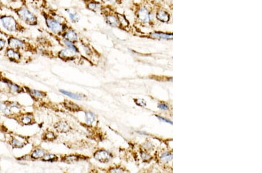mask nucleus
I'll return each mask as SVG.
<instances>
[{
  "label": "nucleus",
  "mask_w": 262,
  "mask_h": 173,
  "mask_svg": "<svg viewBox=\"0 0 262 173\" xmlns=\"http://www.w3.org/2000/svg\"><path fill=\"white\" fill-rule=\"evenodd\" d=\"M3 28L8 32L19 33L24 32L25 28L19 23L18 20L11 15H3L0 16Z\"/></svg>",
  "instance_id": "f257e3e1"
},
{
  "label": "nucleus",
  "mask_w": 262,
  "mask_h": 173,
  "mask_svg": "<svg viewBox=\"0 0 262 173\" xmlns=\"http://www.w3.org/2000/svg\"><path fill=\"white\" fill-rule=\"evenodd\" d=\"M107 24L113 28H119L121 26L118 19L116 15L108 14L105 17Z\"/></svg>",
  "instance_id": "39448f33"
},
{
  "label": "nucleus",
  "mask_w": 262,
  "mask_h": 173,
  "mask_svg": "<svg viewBox=\"0 0 262 173\" xmlns=\"http://www.w3.org/2000/svg\"><path fill=\"white\" fill-rule=\"evenodd\" d=\"M43 160L45 161H54L57 160V157L53 155V154H48V155H45L43 157Z\"/></svg>",
  "instance_id": "5701e85b"
},
{
  "label": "nucleus",
  "mask_w": 262,
  "mask_h": 173,
  "mask_svg": "<svg viewBox=\"0 0 262 173\" xmlns=\"http://www.w3.org/2000/svg\"><path fill=\"white\" fill-rule=\"evenodd\" d=\"M63 37L64 39L75 43L77 40V35L76 32L73 29H68L63 33Z\"/></svg>",
  "instance_id": "6e6552de"
},
{
  "label": "nucleus",
  "mask_w": 262,
  "mask_h": 173,
  "mask_svg": "<svg viewBox=\"0 0 262 173\" xmlns=\"http://www.w3.org/2000/svg\"><path fill=\"white\" fill-rule=\"evenodd\" d=\"M109 171L112 172H124V170H123L121 167H114V168L110 169Z\"/></svg>",
  "instance_id": "473e14b6"
},
{
  "label": "nucleus",
  "mask_w": 262,
  "mask_h": 173,
  "mask_svg": "<svg viewBox=\"0 0 262 173\" xmlns=\"http://www.w3.org/2000/svg\"><path fill=\"white\" fill-rule=\"evenodd\" d=\"M158 108L163 110H168L169 109V107L167 104L164 103H160L158 104Z\"/></svg>",
  "instance_id": "2f4dec72"
},
{
  "label": "nucleus",
  "mask_w": 262,
  "mask_h": 173,
  "mask_svg": "<svg viewBox=\"0 0 262 173\" xmlns=\"http://www.w3.org/2000/svg\"><path fill=\"white\" fill-rule=\"evenodd\" d=\"M64 106L67 109H68L69 111H72V112H77V111H80L82 110L80 106H79L77 104H75V103L69 101V100L65 101Z\"/></svg>",
  "instance_id": "9b49d317"
},
{
  "label": "nucleus",
  "mask_w": 262,
  "mask_h": 173,
  "mask_svg": "<svg viewBox=\"0 0 262 173\" xmlns=\"http://www.w3.org/2000/svg\"><path fill=\"white\" fill-rule=\"evenodd\" d=\"M60 92H61L62 94H64L72 98H73V99H75V100H81L83 99V95H82L81 94L73 93H72V92H68L67 90H60Z\"/></svg>",
  "instance_id": "4468645a"
},
{
  "label": "nucleus",
  "mask_w": 262,
  "mask_h": 173,
  "mask_svg": "<svg viewBox=\"0 0 262 173\" xmlns=\"http://www.w3.org/2000/svg\"><path fill=\"white\" fill-rule=\"evenodd\" d=\"M157 18L163 22H166L169 20V15L167 12L161 11L157 14Z\"/></svg>",
  "instance_id": "f3484780"
},
{
  "label": "nucleus",
  "mask_w": 262,
  "mask_h": 173,
  "mask_svg": "<svg viewBox=\"0 0 262 173\" xmlns=\"http://www.w3.org/2000/svg\"><path fill=\"white\" fill-rule=\"evenodd\" d=\"M101 1L102 2H103V3H107V2L110 1V0H101Z\"/></svg>",
  "instance_id": "f704fd0d"
},
{
  "label": "nucleus",
  "mask_w": 262,
  "mask_h": 173,
  "mask_svg": "<svg viewBox=\"0 0 262 173\" xmlns=\"http://www.w3.org/2000/svg\"><path fill=\"white\" fill-rule=\"evenodd\" d=\"M116 15L118 19V20H119V22L120 23V25L121 26H124V27H126L128 24H129V22L128 21V20L126 19V18H125V16L121 14H119V13H117L116 14Z\"/></svg>",
  "instance_id": "a211bd4d"
},
{
  "label": "nucleus",
  "mask_w": 262,
  "mask_h": 173,
  "mask_svg": "<svg viewBox=\"0 0 262 173\" xmlns=\"http://www.w3.org/2000/svg\"><path fill=\"white\" fill-rule=\"evenodd\" d=\"M8 85L10 86V88H11V89L12 90H13L14 92H20L22 91V89L21 88L18 86V85H15V84H14V83H8Z\"/></svg>",
  "instance_id": "c85d7f7f"
},
{
  "label": "nucleus",
  "mask_w": 262,
  "mask_h": 173,
  "mask_svg": "<svg viewBox=\"0 0 262 173\" xmlns=\"http://www.w3.org/2000/svg\"><path fill=\"white\" fill-rule=\"evenodd\" d=\"M75 56V52L69 48L64 49L59 53V57L64 60H71Z\"/></svg>",
  "instance_id": "1a4fd4ad"
},
{
  "label": "nucleus",
  "mask_w": 262,
  "mask_h": 173,
  "mask_svg": "<svg viewBox=\"0 0 262 173\" xmlns=\"http://www.w3.org/2000/svg\"><path fill=\"white\" fill-rule=\"evenodd\" d=\"M135 102L138 106H139L140 107H143L146 106V101L143 99H141V98H138V99L135 100Z\"/></svg>",
  "instance_id": "c756f323"
},
{
  "label": "nucleus",
  "mask_w": 262,
  "mask_h": 173,
  "mask_svg": "<svg viewBox=\"0 0 262 173\" xmlns=\"http://www.w3.org/2000/svg\"><path fill=\"white\" fill-rule=\"evenodd\" d=\"M8 41V45L12 48H21L24 46L23 41L15 37H10Z\"/></svg>",
  "instance_id": "0eeeda50"
},
{
  "label": "nucleus",
  "mask_w": 262,
  "mask_h": 173,
  "mask_svg": "<svg viewBox=\"0 0 262 173\" xmlns=\"http://www.w3.org/2000/svg\"><path fill=\"white\" fill-rule=\"evenodd\" d=\"M12 145L15 147H19V148H21L24 146V144L22 142H21L20 141H19L17 139H12Z\"/></svg>",
  "instance_id": "bb28decb"
},
{
  "label": "nucleus",
  "mask_w": 262,
  "mask_h": 173,
  "mask_svg": "<svg viewBox=\"0 0 262 173\" xmlns=\"http://www.w3.org/2000/svg\"><path fill=\"white\" fill-rule=\"evenodd\" d=\"M6 44V41L3 39H0V51H1L5 47Z\"/></svg>",
  "instance_id": "72a5a7b5"
},
{
  "label": "nucleus",
  "mask_w": 262,
  "mask_h": 173,
  "mask_svg": "<svg viewBox=\"0 0 262 173\" xmlns=\"http://www.w3.org/2000/svg\"><path fill=\"white\" fill-rule=\"evenodd\" d=\"M85 120L88 125H92L96 121L95 115L90 111H85Z\"/></svg>",
  "instance_id": "2eb2a0df"
},
{
  "label": "nucleus",
  "mask_w": 262,
  "mask_h": 173,
  "mask_svg": "<svg viewBox=\"0 0 262 173\" xmlns=\"http://www.w3.org/2000/svg\"><path fill=\"white\" fill-rule=\"evenodd\" d=\"M87 7H88V8L89 9V10H91L92 11H94V12H96V11H98V10L100 9L101 8V4L97 2H95V1H92V2H90L87 5Z\"/></svg>",
  "instance_id": "dca6fc26"
},
{
  "label": "nucleus",
  "mask_w": 262,
  "mask_h": 173,
  "mask_svg": "<svg viewBox=\"0 0 262 173\" xmlns=\"http://www.w3.org/2000/svg\"><path fill=\"white\" fill-rule=\"evenodd\" d=\"M64 44H65V45H67L68 47V48L71 49V50H73L75 53H79V50H78V49L77 48L75 45L74 44V43L73 42H71L70 41H68L67 40H65L64 39Z\"/></svg>",
  "instance_id": "412c9836"
},
{
  "label": "nucleus",
  "mask_w": 262,
  "mask_h": 173,
  "mask_svg": "<svg viewBox=\"0 0 262 173\" xmlns=\"http://www.w3.org/2000/svg\"><path fill=\"white\" fill-rule=\"evenodd\" d=\"M67 11L68 12L69 18L72 22L77 23L79 20V15L76 13L72 12L70 11V10Z\"/></svg>",
  "instance_id": "4be33fe9"
},
{
  "label": "nucleus",
  "mask_w": 262,
  "mask_h": 173,
  "mask_svg": "<svg viewBox=\"0 0 262 173\" xmlns=\"http://www.w3.org/2000/svg\"><path fill=\"white\" fill-rule=\"evenodd\" d=\"M93 157L97 161L102 163H107L109 162L113 158L112 154L104 149L97 151L94 153Z\"/></svg>",
  "instance_id": "20e7f679"
},
{
  "label": "nucleus",
  "mask_w": 262,
  "mask_h": 173,
  "mask_svg": "<svg viewBox=\"0 0 262 173\" xmlns=\"http://www.w3.org/2000/svg\"><path fill=\"white\" fill-rule=\"evenodd\" d=\"M13 1H14V0H13Z\"/></svg>",
  "instance_id": "c9c22d12"
},
{
  "label": "nucleus",
  "mask_w": 262,
  "mask_h": 173,
  "mask_svg": "<svg viewBox=\"0 0 262 173\" xmlns=\"http://www.w3.org/2000/svg\"><path fill=\"white\" fill-rule=\"evenodd\" d=\"M54 128L57 132L60 133H65L70 131L71 127L68 123L66 121H59L54 125Z\"/></svg>",
  "instance_id": "423d86ee"
},
{
  "label": "nucleus",
  "mask_w": 262,
  "mask_h": 173,
  "mask_svg": "<svg viewBox=\"0 0 262 173\" xmlns=\"http://www.w3.org/2000/svg\"><path fill=\"white\" fill-rule=\"evenodd\" d=\"M155 116L157 117V118H159V119H160L161 121L162 122H166V123H170V124L171 125H172V122L171 121V120H169L163 117H162V116H160V115H155Z\"/></svg>",
  "instance_id": "7c9ffc66"
},
{
  "label": "nucleus",
  "mask_w": 262,
  "mask_h": 173,
  "mask_svg": "<svg viewBox=\"0 0 262 173\" xmlns=\"http://www.w3.org/2000/svg\"><path fill=\"white\" fill-rule=\"evenodd\" d=\"M14 12L23 23L30 26H36L38 24V19L36 15L28 8L21 7L14 9Z\"/></svg>",
  "instance_id": "f03ea898"
},
{
  "label": "nucleus",
  "mask_w": 262,
  "mask_h": 173,
  "mask_svg": "<svg viewBox=\"0 0 262 173\" xmlns=\"http://www.w3.org/2000/svg\"><path fill=\"white\" fill-rule=\"evenodd\" d=\"M31 93L36 97H44L45 96V93L42 92H40V91H39V90H31Z\"/></svg>",
  "instance_id": "cd10ccee"
},
{
  "label": "nucleus",
  "mask_w": 262,
  "mask_h": 173,
  "mask_svg": "<svg viewBox=\"0 0 262 173\" xmlns=\"http://www.w3.org/2000/svg\"><path fill=\"white\" fill-rule=\"evenodd\" d=\"M138 18L143 22L147 23L150 20V14L147 9L145 8H141L138 12Z\"/></svg>",
  "instance_id": "9d476101"
},
{
  "label": "nucleus",
  "mask_w": 262,
  "mask_h": 173,
  "mask_svg": "<svg viewBox=\"0 0 262 173\" xmlns=\"http://www.w3.org/2000/svg\"><path fill=\"white\" fill-rule=\"evenodd\" d=\"M44 137H45V139L48 140H53L56 138L55 134L52 132H50V131L47 132L45 134Z\"/></svg>",
  "instance_id": "393cba45"
},
{
  "label": "nucleus",
  "mask_w": 262,
  "mask_h": 173,
  "mask_svg": "<svg viewBox=\"0 0 262 173\" xmlns=\"http://www.w3.org/2000/svg\"><path fill=\"white\" fill-rule=\"evenodd\" d=\"M7 54L8 57L11 60V61H18L20 58V54L15 51L14 50V48H9L8 49V50L7 52Z\"/></svg>",
  "instance_id": "ddd939ff"
},
{
  "label": "nucleus",
  "mask_w": 262,
  "mask_h": 173,
  "mask_svg": "<svg viewBox=\"0 0 262 173\" xmlns=\"http://www.w3.org/2000/svg\"><path fill=\"white\" fill-rule=\"evenodd\" d=\"M172 156L171 153H164L162 155V156L161 157V159L163 161H168L172 159Z\"/></svg>",
  "instance_id": "a878e982"
},
{
  "label": "nucleus",
  "mask_w": 262,
  "mask_h": 173,
  "mask_svg": "<svg viewBox=\"0 0 262 173\" xmlns=\"http://www.w3.org/2000/svg\"><path fill=\"white\" fill-rule=\"evenodd\" d=\"M83 158L84 157L81 156L76 155H68V156H65L63 159V161L67 163H73L76 161H79L81 160H83Z\"/></svg>",
  "instance_id": "f8f14e48"
},
{
  "label": "nucleus",
  "mask_w": 262,
  "mask_h": 173,
  "mask_svg": "<svg viewBox=\"0 0 262 173\" xmlns=\"http://www.w3.org/2000/svg\"><path fill=\"white\" fill-rule=\"evenodd\" d=\"M45 155L44 152L40 149H36L34 151L32 154V157L35 159H40L43 158Z\"/></svg>",
  "instance_id": "aec40b11"
},
{
  "label": "nucleus",
  "mask_w": 262,
  "mask_h": 173,
  "mask_svg": "<svg viewBox=\"0 0 262 173\" xmlns=\"http://www.w3.org/2000/svg\"><path fill=\"white\" fill-rule=\"evenodd\" d=\"M151 36L154 37L164 39H172V35L171 34H166L163 33H153L151 34Z\"/></svg>",
  "instance_id": "6ab92c4d"
},
{
  "label": "nucleus",
  "mask_w": 262,
  "mask_h": 173,
  "mask_svg": "<svg viewBox=\"0 0 262 173\" xmlns=\"http://www.w3.org/2000/svg\"><path fill=\"white\" fill-rule=\"evenodd\" d=\"M45 24L47 27L52 32L56 34H61L66 30L65 25L61 22L58 21L54 17L48 16L46 15L45 17Z\"/></svg>",
  "instance_id": "7ed1b4c3"
},
{
  "label": "nucleus",
  "mask_w": 262,
  "mask_h": 173,
  "mask_svg": "<svg viewBox=\"0 0 262 173\" xmlns=\"http://www.w3.org/2000/svg\"><path fill=\"white\" fill-rule=\"evenodd\" d=\"M22 122L25 125H28L32 122V116L31 115H25L22 119Z\"/></svg>",
  "instance_id": "b1692460"
}]
</instances>
